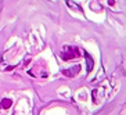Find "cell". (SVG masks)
<instances>
[{"label":"cell","mask_w":126,"mask_h":115,"mask_svg":"<svg viewBox=\"0 0 126 115\" xmlns=\"http://www.w3.org/2000/svg\"><path fill=\"white\" fill-rule=\"evenodd\" d=\"M85 58H86V65H87L86 71H87V72H92L93 65H94V63H93V58L89 56V54H87V53H85Z\"/></svg>","instance_id":"obj_3"},{"label":"cell","mask_w":126,"mask_h":115,"mask_svg":"<svg viewBox=\"0 0 126 115\" xmlns=\"http://www.w3.org/2000/svg\"><path fill=\"white\" fill-rule=\"evenodd\" d=\"M11 105H13V101L10 99H3V100L0 101V108L1 110H8Z\"/></svg>","instance_id":"obj_5"},{"label":"cell","mask_w":126,"mask_h":115,"mask_svg":"<svg viewBox=\"0 0 126 115\" xmlns=\"http://www.w3.org/2000/svg\"><path fill=\"white\" fill-rule=\"evenodd\" d=\"M65 3H67V6L71 8V10H74V11H82L80 6H79V4H76L75 1H72V0H67Z\"/></svg>","instance_id":"obj_4"},{"label":"cell","mask_w":126,"mask_h":115,"mask_svg":"<svg viewBox=\"0 0 126 115\" xmlns=\"http://www.w3.org/2000/svg\"><path fill=\"white\" fill-rule=\"evenodd\" d=\"M79 71H80V65H74L72 68H69V69H63L61 72H63L64 76L72 78V76H75L76 74H79Z\"/></svg>","instance_id":"obj_2"},{"label":"cell","mask_w":126,"mask_h":115,"mask_svg":"<svg viewBox=\"0 0 126 115\" xmlns=\"http://www.w3.org/2000/svg\"><path fill=\"white\" fill-rule=\"evenodd\" d=\"M60 56H61L63 60L68 61V60H74V58H79V57H82V51L79 50L78 47H75V46H65Z\"/></svg>","instance_id":"obj_1"}]
</instances>
